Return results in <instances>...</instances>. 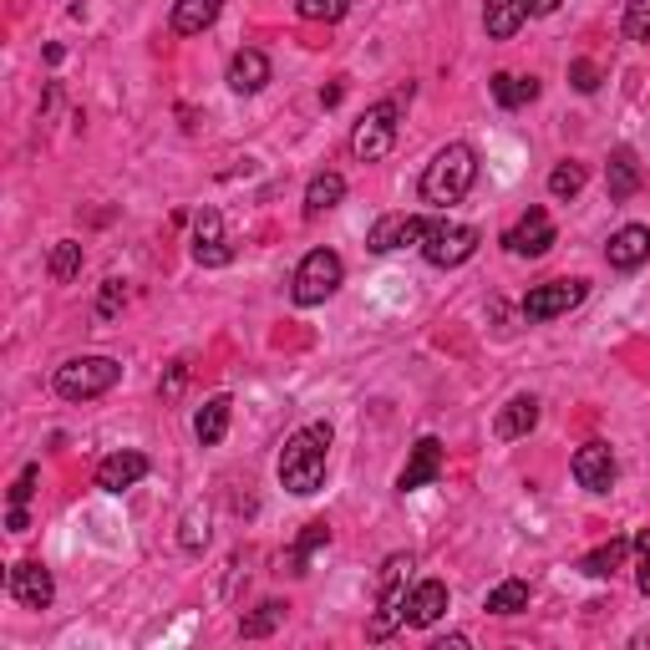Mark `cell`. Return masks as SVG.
Returning <instances> with one entry per match:
<instances>
[{
	"instance_id": "cell-1",
	"label": "cell",
	"mask_w": 650,
	"mask_h": 650,
	"mask_svg": "<svg viewBox=\"0 0 650 650\" xmlns=\"http://www.w3.org/2000/svg\"><path fill=\"white\" fill-rule=\"evenodd\" d=\"M331 422H311L301 433H290V443L280 447V488H290L295 498L321 494L325 483V453H331Z\"/></svg>"
},
{
	"instance_id": "cell-2",
	"label": "cell",
	"mask_w": 650,
	"mask_h": 650,
	"mask_svg": "<svg viewBox=\"0 0 650 650\" xmlns=\"http://www.w3.org/2000/svg\"><path fill=\"white\" fill-rule=\"evenodd\" d=\"M473 183H478V153H473L468 143H447V148H437V158L422 169V199L437 209L463 204Z\"/></svg>"
},
{
	"instance_id": "cell-3",
	"label": "cell",
	"mask_w": 650,
	"mask_h": 650,
	"mask_svg": "<svg viewBox=\"0 0 650 650\" xmlns=\"http://www.w3.org/2000/svg\"><path fill=\"white\" fill-rule=\"evenodd\" d=\"M118 382H122V362H112V356H72V362L57 366V376H51L61 402H92L102 392H112Z\"/></svg>"
},
{
	"instance_id": "cell-4",
	"label": "cell",
	"mask_w": 650,
	"mask_h": 650,
	"mask_svg": "<svg viewBox=\"0 0 650 650\" xmlns=\"http://www.w3.org/2000/svg\"><path fill=\"white\" fill-rule=\"evenodd\" d=\"M407 569H412V555H392L382 565V600H376V615H372V626H366V636L372 640H386V636H397V626L407 620Z\"/></svg>"
},
{
	"instance_id": "cell-5",
	"label": "cell",
	"mask_w": 650,
	"mask_h": 650,
	"mask_svg": "<svg viewBox=\"0 0 650 650\" xmlns=\"http://www.w3.org/2000/svg\"><path fill=\"white\" fill-rule=\"evenodd\" d=\"M341 280H346L341 254L336 250H311L301 260V270H295V280H290V301L295 305H325L341 290Z\"/></svg>"
},
{
	"instance_id": "cell-6",
	"label": "cell",
	"mask_w": 650,
	"mask_h": 650,
	"mask_svg": "<svg viewBox=\"0 0 650 650\" xmlns=\"http://www.w3.org/2000/svg\"><path fill=\"white\" fill-rule=\"evenodd\" d=\"M397 112H402V97H386V102L362 112L356 133H351V153L362 158V163H382L397 148Z\"/></svg>"
},
{
	"instance_id": "cell-7",
	"label": "cell",
	"mask_w": 650,
	"mask_h": 650,
	"mask_svg": "<svg viewBox=\"0 0 650 650\" xmlns=\"http://www.w3.org/2000/svg\"><path fill=\"white\" fill-rule=\"evenodd\" d=\"M478 244H483V234L473 230V224L433 219V230H427V240H422V260H427L433 270H458L478 254Z\"/></svg>"
},
{
	"instance_id": "cell-8",
	"label": "cell",
	"mask_w": 650,
	"mask_h": 650,
	"mask_svg": "<svg viewBox=\"0 0 650 650\" xmlns=\"http://www.w3.org/2000/svg\"><path fill=\"white\" fill-rule=\"evenodd\" d=\"M590 295V280H549V285H534L524 295V321H555V315H569L575 305H585Z\"/></svg>"
},
{
	"instance_id": "cell-9",
	"label": "cell",
	"mask_w": 650,
	"mask_h": 650,
	"mask_svg": "<svg viewBox=\"0 0 650 650\" xmlns=\"http://www.w3.org/2000/svg\"><path fill=\"white\" fill-rule=\"evenodd\" d=\"M427 230H433V219H422V214H382L372 224V234H366V250H372V254L407 250V244L427 240Z\"/></svg>"
},
{
	"instance_id": "cell-10",
	"label": "cell",
	"mask_w": 650,
	"mask_h": 650,
	"mask_svg": "<svg viewBox=\"0 0 650 650\" xmlns=\"http://www.w3.org/2000/svg\"><path fill=\"white\" fill-rule=\"evenodd\" d=\"M6 590H11V600H21L26 610H47V605L57 600V579H51V569L41 565V559H21V565H11V575H6Z\"/></svg>"
},
{
	"instance_id": "cell-11",
	"label": "cell",
	"mask_w": 650,
	"mask_h": 650,
	"mask_svg": "<svg viewBox=\"0 0 650 650\" xmlns=\"http://www.w3.org/2000/svg\"><path fill=\"white\" fill-rule=\"evenodd\" d=\"M504 250L518 254V260H539V254H549L555 250V219L544 214V209H529V214L504 234Z\"/></svg>"
},
{
	"instance_id": "cell-12",
	"label": "cell",
	"mask_w": 650,
	"mask_h": 650,
	"mask_svg": "<svg viewBox=\"0 0 650 650\" xmlns=\"http://www.w3.org/2000/svg\"><path fill=\"white\" fill-rule=\"evenodd\" d=\"M193 260L204 270H219L230 265L234 250L230 240H224V219H219V209H199V219H193Z\"/></svg>"
},
{
	"instance_id": "cell-13",
	"label": "cell",
	"mask_w": 650,
	"mask_h": 650,
	"mask_svg": "<svg viewBox=\"0 0 650 650\" xmlns=\"http://www.w3.org/2000/svg\"><path fill=\"white\" fill-rule=\"evenodd\" d=\"M569 468H575L579 488H590V494H610L615 478H620L610 443H585V447L575 453V463H569Z\"/></svg>"
},
{
	"instance_id": "cell-14",
	"label": "cell",
	"mask_w": 650,
	"mask_h": 650,
	"mask_svg": "<svg viewBox=\"0 0 650 650\" xmlns=\"http://www.w3.org/2000/svg\"><path fill=\"white\" fill-rule=\"evenodd\" d=\"M443 478V443L437 437H417V447L407 453V468L397 473V488L402 494H417L427 483Z\"/></svg>"
},
{
	"instance_id": "cell-15",
	"label": "cell",
	"mask_w": 650,
	"mask_h": 650,
	"mask_svg": "<svg viewBox=\"0 0 650 650\" xmlns=\"http://www.w3.org/2000/svg\"><path fill=\"white\" fill-rule=\"evenodd\" d=\"M143 478H148V458L133 453V447H122V453L97 463V488H102V494H122V488H133V483H143Z\"/></svg>"
},
{
	"instance_id": "cell-16",
	"label": "cell",
	"mask_w": 650,
	"mask_h": 650,
	"mask_svg": "<svg viewBox=\"0 0 650 650\" xmlns=\"http://www.w3.org/2000/svg\"><path fill=\"white\" fill-rule=\"evenodd\" d=\"M605 260H610V270H640L650 260V230L646 224H626V230H615L610 244H605Z\"/></svg>"
},
{
	"instance_id": "cell-17",
	"label": "cell",
	"mask_w": 650,
	"mask_h": 650,
	"mask_svg": "<svg viewBox=\"0 0 650 650\" xmlns=\"http://www.w3.org/2000/svg\"><path fill=\"white\" fill-rule=\"evenodd\" d=\"M443 615H447V585H443V579H422V585H412L407 626L427 630V626H437Z\"/></svg>"
},
{
	"instance_id": "cell-18",
	"label": "cell",
	"mask_w": 650,
	"mask_h": 650,
	"mask_svg": "<svg viewBox=\"0 0 650 650\" xmlns=\"http://www.w3.org/2000/svg\"><path fill=\"white\" fill-rule=\"evenodd\" d=\"M230 87L240 97L265 92V87H270V57H265V51H254V47L234 51V57H230Z\"/></svg>"
},
{
	"instance_id": "cell-19",
	"label": "cell",
	"mask_w": 650,
	"mask_h": 650,
	"mask_svg": "<svg viewBox=\"0 0 650 650\" xmlns=\"http://www.w3.org/2000/svg\"><path fill=\"white\" fill-rule=\"evenodd\" d=\"M524 21H529V0H483V31H488V41H514Z\"/></svg>"
},
{
	"instance_id": "cell-20",
	"label": "cell",
	"mask_w": 650,
	"mask_h": 650,
	"mask_svg": "<svg viewBox=\"0 0 650 650\" xmlns=\"http://www.w3.org/2000/svg\"><path fill=\"white\" fill-rule=\"evenodd\" d=\"M534 427H539V397H514L504 412H498V422H494V433L504 437V443H518V437H529Z\"/></svg>"
},
{
	"instance_id": "cell-21",
	"label": "cell",
	"mask_w": 650,
	"mask_h": 650,
	"mask_svg": "<svg viewBox=\"0 0 650 650\" xmlns=\"http://www.w3.org/2000/svg\"><path fill=\"white\" fill-rule=\"evenodd\" d=\"M219 11H224V0H179L173 6V37H204L209 26L219 21Z\"/></svg>"
},
{
	"instance_id": "cell-22",
	"label": "cell",
	"mask_w": 650,
	"mask_h": 650,
	"mask_svg": "<svg viewBox=\"0 0 650 650\" xmlns=\"http://www.w3.org/2000/svg\"><path fill=\"white\" fill-rule=\"evenodd\" d=\"M230 417H234V402L219 392V397H209L204 407H199V417H193V437L204 447H219L224 443V433H230Z\"/></svg>"
},
{
	"instance_id": "cell-23",
	"label": "cell",
	"mask_w": 650,
	"mask_h": 650,
	"mask_svg": "<svg viewBox=\"0 0 650 650\" xmlns=\"http://www.w3.org/2000/svg\"><path fill=\"white\" fill-rule=\"evenodd\" d=\"M605 189H610L615 204H626V199H636V193H640V163H636V153H630V148H615V153H610Z\"/></svg>"
},
{
	"instance_id": "cell-24",
	"label": "cell",
	"mask_w": 650,
	"mask_h": 650,
	"mask_svg": "<svg viewBox=\"0 0 650 650\" xmlns=\"http://www.w3.org/2000/svg\"><path fill=\"white\" fill-rule=\"evenodd\" d=\"M346 199V179L341 173H315L311 189H305V219H321Z\"/></svg>"
},
{
	"instance_id": "cell-25",
	"label": "cell",
	"mask_w": 650,
	"mask_h": 650,
	"mask_svg": "<svg viewBox=\"0 0 650 650\" xmlns=\"http://www.w3.org/2000/svg\"><path fill=\"white\" fill-rule=\"evenodd\" d=\"M325 544H331V524L325 518H311L305 524V534L295 539V549H290V559H285V575H305V565H311V555H321Z\"/></svg>"
},
{
	"instance_id": "cell-26",
	"label": "cell",
	"mask_w": 650,
	"mask_h": 650,
	"mask_svg": "<svg viewBox=\"0 0 650 650\" xmlns=\"http://www.w3.org/2000/svg\"><path fill=\"white\" fill-rule=\"evenodd\" d=\"M636 549L630 539H610V544H600V549H590V555L579 559V575H590V579H610L615 569L626 565V555Z\"/></svg>"
},
{
	"instance_id": "cell-27",
	"label": "cell",
	"mask_w": 650,
	"mask_h": 650,
	"mask_svg": "<svg viewBox=\"0 0 650 650\" xmlns=\"http://www.w3.org/2000/svg\"><path fill=\"white\" fill-rule=\"evenodd\" d=\"M488 87H494V102H498V108H508V112L529 108L534 97H539V82H534V77H514V72H498Z\"/></svg>"
},
{
	"instance_id": "cell-28",
	"label": "cell",
	"mask_w": 650,
	"mask_h": 650,
	"mask_svg": "<svg viewBox=\"0 0 650 650\" xmlns=\"http://www.w3.org/2000/svg\"><path fill=\"white\" fill-rule=\"evenodd\" d=\"M488 615H518V610H529V585L524 579H504V585H494L488 590V605H483Z\"/></svg>"
},
{
	"instance_id": "cell-29",
	"label": "cell",
	"mask_w": 650,
	"mask_h": 650,
	"mask_svg": "<svg viewBox=\"0 0 650 650\" xmlns=\"http://www.w3.org/2000/svg\"><path fill=\"white\" fill-rule=\"evenodd\" d=\"M47 275L57 280V285H72V280L82 275V244H77V240H61L57 250H51V260H47Z\"/></svg>"
},
{
	"instance_id": "cell-30",
	"label": "cell",
	"mask_w": 650,
	"mask_h": 650,
	"mask_svg": "<svg viewBox=\"0 0 650 650\" xmlns=\"http://www.w3.org/2000/svg\"><path fill=\"white\" fill-rule=\"evenodd\" d=\"M280 620H285V605L265 600V605H254V615H244V620H240V636L244 640H265V636H275Z\"/></svg>"
},
{
	"instance_id": "cell-31",
	"label": "cell",
	"mask_w": 650,
	"mask_h": 650,
	"mask_svg": "<svg viewBox=\"0 0 650 650\" xmlns=\"http://www.w3.org/2000/svg\"><path fill=\"white\" fill-rule=\"evenodd\" d=\"M204 544H209V514L204 508H189L179 529V549L183 555H204Z\"/></svg>"
},
{
	"instance_id": "cell-32",
	"label": "cell",
	"mask_w": 650,
	"mask_h": 650,
	"mask_svg": "<svg viewBox=\"0 0 650 650\" xmlns=\"http://www.w3.org/2000/svg\"><path fill=\"white\" fill-rule=\"evenodd\" d=\"M579 189H585V169H579V163H559V169L549 173V193H555V199H575Z\"/></svg>"
},
{
	"instance_id": "cell-33",
	"label": "cell",
	"mask_w": 650,
	"mask_h": 650,
	"mask_svg": "<svg viewBox=\"0 0 650 650\" xmlns=\"http://www.w3.org/2000/svg\"><path fill=\"white\" fill-rule=\"evenodd\" d=\"M626 37L630 41H640V47H646L650 41V0H626Z\"/></svg>"
},
{
	"instance_id": "cell-34",
	"label": "cell",
	"mask_w": 650,
	"mask_h": 650,
	"mask_svg": "<svg viewBox=\"0 0 650 650\" xmlns=\"http://www.w3.org/2000/svg\"><path fill=\"white\" fill-rule=\"evenodd\" d=\"M295 11H301L305 21H341V16L351 11V0H295Z\"/></svg>"
},
{
	"instance_id": "cell-35",
	"label": "cell",
	"mask_w": 650,
	"mask_h": 650,
	"mask_svg": "<svg viewBox=\"0 0 650 650\" xmlns=\"http://www.w3.org/2000/svg\"><path fill=\"white\" fill-rule=\"evenodd\" d=\"M569 87H575V92H585V97L600 92V67H595V61H585V57L569 61Z\"/></svg>"
},
{
	"instance_id": "cell-36",
	"label": "cell",
	"mask_w": 650,
	"mask_h": 650,
	"mask_svg": "<svg viewBox=\"0 0 650 650\" xmlns=\"http://www.w3.org/2000/svg\"><path fill=\"white\" fill-rule=\"evenodd\" d=\"M122 301H128V285H122V280H108L102 295H97V321H112V315L122 311Z\"/></svg>"
},
{
	"instance_id": "cell-37",
	"label": "cell",
	"mask_w": 650,
	"mask_h": 650,
	"mask_svg": "<svg viewBox=\"0 0 650 650\" xmlns=\"http://www.w3.org/2000/svg\"><path fill=\"white\" fill-rule=\"evenodd\" d=\"M636 585L640 595H650V529L636 534Z\"/></svg>"
},
{
	"instance_id": "cell-38",
	"label": "cell",
	"mask_w": 650,
	"mask_h": 650,
	"mask_svg": "<svg viewBox=\"0 0 650 650\" xmlns=\"http://www.w3.org/2000/svg\"><path fill=\"white\" fill-rule=\"evenodd\" d=\"M37 478H41V468H37V463H31V468H21V478L11 483V504H16V508H26V504H31V494H37Z\"/></svg>"
},
{
	"instance_id": "cell-39",
	"label": "cell",
	"mask_w": 650,
	"mask_h": 650,
	"mask_svg": "<svg viewBox=\"0 0 650 650\" xmlns=\"http://www.w3.org/2000/svg\"><path fill=\"white\" fill-rule=\"evenodd\" d=\"M183 382H189V362H173V366H169V382L158 386V392H163V402H173V397H179V392H183Z\"/></svg>"
},
{
	"instance_id": "cell-40",
	"label": "cell",
	"mask_w": 650,
	"mask_h": 650,
	"mask_svg": "<svg viewBox=\"0 0 650 650\" xmlns=\"http://www.w3.org/2000/svg\"><path fill=\"white\" fill-rule=\"evenodd\" d=\"M6 529H11V534H26V529H31V518H26V508H16V504H11V514H6Z\"/></svg>"
},
{
	"instance_id": "cell-41",
	"label": "cell",
	"mask_w": 650,
	"mask_h": 650,
	"mask_svg": "<svg viewBox=\"0 0 650 650\" xmlns=\"http://www.w3.org/2000/svg\"><path fill=\"white\" fill-rule=\"evenodd\" d=\"M565 0H529V16H555Z\"/></svg>"
}]
</instances>
